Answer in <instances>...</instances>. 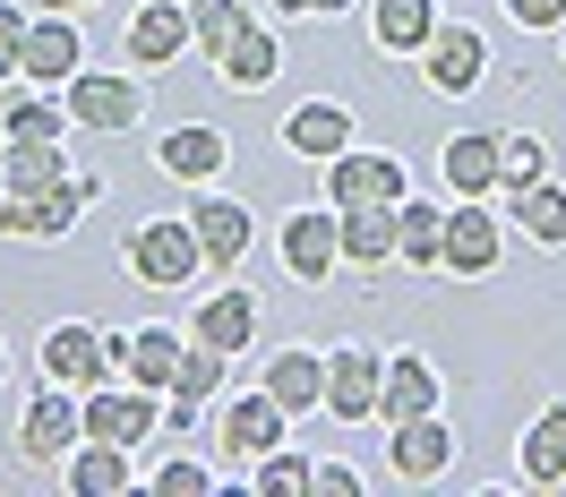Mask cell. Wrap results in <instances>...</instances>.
I'll return each mask as SVG.
<instances>
[{
    "instance_id": "6da1fadb",
    "label": "cell",
    "mask_w": 566,
    "mask_h": 497,
    "mask_svg": "<svg viewBox=\"0 0 566 497\" xmlns=\"http://www.w3.org/2000/svg\"><path fill=\"white\" fill-rule=\"evenodd\" d=\"M104 207V172H61L52 189H0V241H70L86 214Z\"/></svg>"
},
{
    "instance_id": "7a4b0ae2",
    "label": "cell",
    "mask_w": 566,
    "mask_h": 497,
    "mask_svg": "<svg viewBox=\"0 0 566 497\" xmlns=\"http://www.w3.org/2000/svg\"><path fill=\"white\" fill-rule=\"evenodd\" d=\"M120 266H129L138 284H155V292H189L207 275V248L189 232V214H146L138 232H120Z\"/></svg>"
},
{
    "instance_id": "3957f363",
    "label": "cell",
    "mask_w": 566,
    "mask_h": 497,
    "mask_svg": "<svg viewBox=\"0 0 566 497\" xmlns=\"http://www.w3.org/2000/svg\"><path fill=\"white\" fill-rule=\"evenodd\" d=\"M61 104H70L77 129H95V138H129L146 120V86L138 70H77L70 86H61Z\"/></svg>"
},
{
    "instance_id": "277c9868",
    "label": "cell",
    "mask_w": 566,
    "mask_h": 497,
    "mask_svg": "<svg viewBox=\"0 0 566 497\" xmlns=\"http://www.w3.org/2000/svg\"><path fill=\"white\" fill-rule=\"evenodd\" d=\"M326 172V207H403L412 198V172H403V155H387V146H344L335 163H318Z\"/></svg>"
},
{
    "instance_id": "5b68a950",
    "label": "cell",
    "mask_w": 566,
    "mask_h": 497,
    "mask_svg": "<svg viewBox=\"0 0 566 497\" xmlns=\"http://www.w3.org/2000/svg\"><path fill=\"white\" fill-rule=\"evenodd\" d=\"M275 257H283V275L292 284H326L335 266H344V214L326 207H292L283 214V232H275Z\"/></svg>"
},
{
    "instance_id": "8992f818",
    "label": "cell",
    "mask_w": 566,
    "mask_h": 497,
    "mask_svg": "<svg viewBox=\"0 0 566 497\" xmlns=\"http://www.w3.org/2000/svg\"><path fill=\"white\" fill-rule=\"evenodd\" d=\"M77 421H86V437L138 446V437H155V429H164V394L129 387V378H104V387H86V394H77Z\"/></svg>"
},
{
    "instance_id": "52a82bcc",
    "label": "cell",
    "mask_w": 566,
    "mask_h": 497,
    "mask_svg": "<svg viewBox=\"0 0 566 497\" xmlns=\"http://www.w3.org/2000/svg\"><path fill=\"white\" fill-rule=\"evenodd\" d=\"M497 257H506V223H490V198H455L447 207V257H438V275L481 284V275H497Z\"/></svg>"
},
{
    "instance_id": "ba28073f",
    "label": "cell",
    "mask_w": 566,
    "mask_h": 497,
    "mask_svg": "<svg viewBox=\"0 0 566 497\" xmlns=\"http://www.w3.org/2000/svg\"><path fill=\"white\" fill-rule=\"evenodd\" d=\"M421 77H429V95H472L490 77V35L463 27V18H438V35L421 43Z\"/></svg>"
},
{
    "instance_id": "9c48e42d",
    "label": "cell",
    "mask_w": 566,
    "mask_h": 497,
    "mask_svg": "<svg viewBox=\"0 0 566 497\" xmlns=\"http://www.w3.org/2000/svg\"><path fill=\"white\" fill-rule=\"evenodd\" d=\"M180 52H198L189 43V0H138V18L120 27V61L155 77V70H172Z\"/></svg>"
},
{
    "instance_id": "30bf717a",
    "label": "cell",
    "mask_w": 566,
    "mask_h": 497,
    "mask_svg": "<svg viewBox=\"0 0 566 497\" xmlns=\"http://www.w3.org/2000/svg\"><path fill=\"white\" fill-rule=\"evenodd\" d=\"M77 437H86V421H77V387H52V378H43V394L27 403V421H18V455L35 463V472H52V463H70Z\"/></svg>"
},
{
    "instance_id": "8fae6325",
    "label": "cell",
    "mask_w": 566,
    "mask_h": 497,
    "mask_svg": "<svg viewBox=\"0 0 566 497\" xmlns=\"http://www.w3.org/2000/svg\"><path fill=\"white\" fill-rule=\"evenodd\" d=\"M387 472L403 480V489L447 480V472H455V429L438 421V412H421V421H395V429H387Z\"/></svg>"
},
{
    "instance_id": "7c38bea8",
    "label": "cell",
    "mask_w": 566,
    "mask_h": 497,
    "mask_svg": "<svg viewBox=\"0 0 566 497\" xmlns=\"http://www.w3.org/2000/svg\"><path fill=\"white\" fill-rule=\"evenodd\" d=\"M214 437H223V455L258 463V455H275L283 437H292V412H283L266 387H249V394H232V403L214 412Z\"/></svg>"
},
{
    "instance_id": "4fadbf2b",
    "label": "cell",
    "mask_w": 566,
    "mask_h": 497,
    "mask_svg": "<svg viewBox=\"0 0 566 497\" xmlns=\"http://www.w3.org/2000/svg\"><path fill=\"white\" fill-rule=\"evenodd\" d=\"M223 163H232V138H223L214 120H180V129H164V146H155V172L180 180V189H214Z\"/></svg>"
},
{
    "instance_id": "5bb4252c",
    "label": "cell",
    "mask_w": 566,
    "mask_h": 497,
    "mask_svg": "<svg viewBox=\"0 0 566 497\" xmlns=\"http://www.w3.org/2000/svg\"><path fill=\"white\" fill-rule=\"evenodd\" d=\"M189 232H198V248H207L214 275H232L249 248H258V214H249L241 198H214V189H198V198H189Z\"/></svg>"
},
{
    "instance_id": "9a60e30c",
    "label": "cell",
    "mask_w": 566,
    "mask_h": 497,
    "mask_svg": "<svg viewBox=\"0 0 566 497\" xmlns=\"http://www.w3.org/2000/svg\"><path fill=\"white\" fill-rule=\"evenodd\" d=\"M378 378H387V352L369 343H335L326 352V412L353 429V421H378Z\"/></svg>"
},
{
    "instance_id": "2e32d148",
    "label": "cell",
    "mask_w": 566,
    "mask_h": 497,
    "mask_svg": "<svg viewBox=\"0 0 566 497\" xmlns=\"http://www.w3.org/2000/svg\"><path fill=\"white\" fill-rule=\"evenodd\" d=\"M77 70H86V27H70V9L27 18V61H18V77H35V86H70Z\"/></svg>"
},
{
    "instance_id": "e0dca14e",
    "label": "cell",
    "mask_w": 566,
    "mask_h": 497,
    "mask_svg": "<svg viewBox=\"0 0 566 497\" xmlns=\"http://www.w3.org/2000/svg\"><path fill=\"white\" fill-rule=\"evenodd\" d=\"M104 352H112V378L164 394V387H172V369H180V352H189V335H172V326H138V335H104Z\"/></svg>"
},
{
    "instance_id": "ac0fdd59",
    "label": "cell",
    "mask_w": 566,
    "mask_h": 497,
    "mask_svg": "<svg viewBox=\"0 0 566 497\" xmlns=\"http://www.w3.org/2000/svg\"><path fill=\"white\" fill-rule=\"evenodd\" d=\"M447 403V378H438V360L429 352H387V378H378V421H421Z\"/></svg>"
},
{
    "instance_id": "d6986e66",
    "label": "cell",
    "mask_w": 566,
    "mask_h": 497,
    "mask_svg": "<svg viewBox=\"0 0 566 497\" xmlns=\"http://www.w3.org/2000/svg\"><path fill=\"white\" fill-rule=\"evenodd\" d=\"M223 369H232V360L207 352V343H189V352H180L172 387H164V429H172V437H189V429L207 421V403L223 394Z\"/></svg>"
},
{
    "instance_id": "ffe728a7",
    "label": "cell",
    "mask_w": 566,
    "mask_h": 497,
    "mask_svg": "<svg viewBox=\"0 0 566 497\" xmlns=\"http://www.w3.org/2000/svg\"><path fill=\"white\" fill-rule=\"evenodd\" d=\"M35 369L43 378H52V387H104L112 378V352H104V335H95V326H52V335H43L35 343Z\"/></svg>"
},
{
    "instance_id": "44dd1931",
    "label": "cell",
    "mask_w": 566,
    "mask_h": 497,
    "mask_svg": "<svg viewBox=\"0 0 566 497\" xmlns=\"http://www.w3.org/2000/svg\"><path fill=\"white\" fill-rule=\"evenodd\" d=\"M189 343H207V352L241 360L249 343H258V292L223 284L214 300H198V309H189Z\"/></svg>"
},
{
    "instance_id": "7402d4cb",
    "label": "cell",
    "mask_w": 566,
    "mask_h": 497,
    "mask_svg": "<svg viewBox=\"0 0 566 497\" xmlns=\"http://www.w3.org/2000/svg\"><path fill=\"white\" fill-rule=\"evenodd\" d=\"M283 146H292L301 163H335L344 146H360L353 138V104H292L283 112Z\"/></svg>"
},
{
    "instance_id": "603a6c76",
    "label": "cell",
    "mask_w": 566,
    "mask_h": 497,
    "mask_svg": "<svg viewBox=\"0 0 566 497\" xmlns=\"http://www.w3.org/2000/svg\"><path fill=\"white\" fill-rule=\"evenodd\" d=\"M258 387H266L283 412L301 421V412H318V403H326V352H310V343H283V352L258 369Z\"/></svg>"
},
{
    "instance_id": "cb8c5ba5",
    "label": "cell",
    "mask_w": 566,
    "mask_h": 497,
    "mask_svg": "<svg viewBox=\"0 0 566 497\" xmlns=\"http://www.w3.org/2000/svg\"><path fill=\"white\" fill-rule=\"evenodd\" d=\"M515 472H524V489H566V403L532 412V429L515 437Z\"/></svg>"
},
{
    "instance_id": "d4e9b609",
    "label": "cell",
    "mask_w": 566,
    "mask_h": 497,
    "mask_svg": "<svg viewBox=\"0 0 566 497\" xmlns=\"http://www.w3.org/2000/svg\"><path fill=\"white\" fill-rule=\"evenodd\" d=\"M61 472H70L77 497H129L138 489V463H129V446H112V437H77Z\"/></svg>"
},
{
    "instance_id": "484cf974",
    "label": "cell",
    "mask_w": 566,
    "mask_h": 497,
    "mask_svg": "<svg viewBox=\"0 0 566 497\" xmlns=\"http://www.w3.org/2000/svg\"><path fill=\"white\" fill-rule=\"evenodd\" d=\"M429 35H438V0H369V43L387 61H421Z\"/></svg>"
},
{
    "instance_id": "4316f807",
    "label": "cell",
    "mask_w": 566,
    "mask_h": 497,
    "mask_svg": "<svg viewBox=\"0 0 566 497\" xmlns=\"http://www.w3.org/2000/svg\"><path fill=\"white\" fill-rule=\"evenodd\" d=\"M438 257H447V207H429V198H403V207H395V266H412V275H438Z\"/></svg>"
},
{
    "instance_id": "83f0119b",
    "label": "cell",
    "mask_w": 566,
    "mask_h": 497,
    "mask_svg": "<svg viewBox=\"0 0 566 497\" xmlns=\"http://www.w3.org/2000/svg\"><path fill=\"white\" fill-rule=\"evenodd\" d=\"M438 172H447L455 198H490V189H497V138H490V129L447 138V146H438Z\"/></svg>"
},
{
    "instance_id": "f1b7e54d",
    "label": "cell",
    "mask_w": 566,
    "mask_h": 497,
    "mask_svg": "<svg viewBox=\"0 0 566 497\" xmlns=\"http://www.w3.org/2000/svg\"><path fill=\"white\" fill-rule=\"evenodd\" d=\"M506 214H515V232L541 248H566V180H532V189H506Z\"/></svg>"
},
{
    "instance_id": "f546056e",
    "label": "cell",
    "mask_w": 566,
    "mask_h": 497,
    "mask_svg": "<svg viewBox=\"0 0 566 497\" xmlns=\"http://www.w3.org/2000/svg\"><path fill=\"white\" fill-rule=\"evenodd\" d=\"M214 70H223V86H241V95H258V86H275V70H283V35H275V27H258V18H249V35L232 43V52L214 61Z\"/></svg>"
},
{
    "instance_id": "4dcf8cb0",
    "label": "cell",
    "mask_w": 566,
    "mask_h": 497,
    "mask_svg": "<svg viewBox=\"0 0 566 497\" xmlns=\"http://www.w3.org/2000/svg\"><path fill=\"white\" fill-rule=\"evenodd\" d=\"M344 257L360 275L395 266V207H344Z\"/></svg>"
},
{
    "instance_id": "1f68e13d",
    "label": "cell",
    "mask_w": 566,
    "mask_h": 497,
    "mask_svg": "<svg viewBox=\"0 0 566 497\" xmlns=\"http://www.w3.org/2000/svg\"><path fill=\"white\" fill-rule=\"evenodd\" d=\"M241 35H249V0H189V43L207 61H223Z\"/></svg>"
},
{
    "instance_id": "d6a6232c",
    "label": "cell",
    "mask_w": 566,
    "mask_h": 497,
    "mask_svg": "<svg viewBox=\"0 0 566 497\" xmlns=\"http://www.w3.org/2000/svg\"><path fill=\"white\" fill-rule=\"evenodd\" d=\"M0 146H9V189H52V180L70 172L61 138H0Z\"/></svg>"
},
{
    "instance_id": "836d02e7",
    "label": "cell",
    "mask_w": 566,
    "mask_h": 497,
    "mask_svg": "<svg viewBox=\"0 0 566 497\" xmlns=\"http://www.w3.org/2000/svg\"><path fill=\"white\" fill-rule=\"evenodd\" d=\"M77 120L61 95H9V138H70Z\"/></svg>"
},
{
    "instance_id": "e575fe53",
    "label": "cell",
    "mask_w": 566,
    "mask_h": 497,
    "mask_svg": "<svg viewBox=\"0 0 566 497\" xmlns=\"http://www.w3.org/2000/svg\"><path fill=\"white\" fill-rule=\"evenodd\" d=\"M541 172H549V146L532 138V129H506L497 138V189H532Z\"/></svg>"
},
{
    "instance_id": "d590c367",
    "label": "cell",
    "mask_w": 566,
    "mask_h": 497,
    "mask_svg": "<svg viewBox=\"0 0 566 497\" xmlns=\"http://www.w3.org/2000/svg\"><path fill=\"white\" fill-rule=\"evenodd\" d=\"M249 489H258V497H310V463L292 455V437H283L275 455H258V472H249Z\"/></svg>"
},
{
    "instance_id": "8d00e7d4",
    "label": "cell",
    "mask_w": 566,
    "mask_h": 497,
    "mask_svg": "<svg viewBox=\"0 0 566 497\" xmlns=\"http://www.w3.org/2000/svg\"><path fill=\"white\" fill-rule=\"evenodd\" d=\"M146 489H155V497H214V472L198 455H172V463L146 472Z\"/></svg>"
},
{
    "instance_id": "74e56055",
    "label": "cell",
    "mask_w": 566,
    "mask_h": 497,
    "mask_svg": "<svg viewBox=\"0 0 566 497\" xmlns=\"http://www.w3.org/2000/svg\"><path fill=\"white\" fill-rule=\"evenodd\" d=\"M27 18H35V9L0 0V77H18V61H27Z\"/></svg>"
},
{
    "instance_id": "f35d334b",
    "label": "cell",
    "mask_w": 566,
    "mask_h": 497,
    "mask_svg": "<svg viewBox=\"0 0 566 497\" xmlns=\"http://www.w3.org/2000/svg\"><path fill=\"white\" fill-rule=\"evenodd\" d=\"M506 18L532 35H566V0H506Z\"/></svg>"
},
{
    "instance_id": "ab89813d",
    "label": "cell",
    "mask_w": 566,
    "mask_h": 497,
    "mask_svg": "<svg viewBox=\"0 0 566 497\" xmlns=\"http://www.w3.org/2000/svg\"><path fill=\"white\" fill-rule=\"evenodd\" d=\"M310 497H360L353 463H310Z\"/></svg>"
},
{
    "instance_id": "60d3db41",
    "label": "cell",
    "mask_w": 566,
    "mask_h": 497,
    "mask_svg": "<svg viewBox=\"0 0 566 497\" xmlns=\"http://www.w3.org/2000/svg\"><path fill=\"white\" fill-rule=\"evenodd\" d=\"M27 9H35V18H43V9H70V18H77V9H95V0H27Z\"/></svg>"
},
{
    "instance_id": "b9f144b4",
    "label": "cell",
    "mask_w": 566,
    "mask_h": 497,
    "mask_svg": "<svg viewBox=\"0 0 566 497\" xmlns=\"http://www.w3.org/2000/svg\"><path fill=\"white\" fill-rule=\"evenodd\" d=\"M275 18H310V0H275Z\"/></svg>"
},
{
    "instance_id": "7bdbcfd3",
    "label": "cell",
    "mask_w": 566,
    "mask_h": 497,
    "mask_svg": "<svg viewBox=\"0 0 566 497\" xmlns=\"http://www.w3.org/2000/svg\"><path fill=\"white\" fill-rule=\"evenodd\" d=\"M310 9H353V0H310Z\"/></svg>"
},
{
    "instance_id": "ee69618b",
    "label": "cell",
    "mask_w": 566,
    "mask_h": 497,
    "mask_svg": "<svg viewBox=\"0 0 566 497\" xmlns=\"http://www.w3.org/2000/svg\"><path fill=\"white\" fill-rule=\"evenodd\" d=\"M0 189H9V146H0Z\"/></svg>"
},
{
    "instance_id": "f6af8a7d",
    "label": "cell",
    "mask_w": 566,
    "mask_h": 497,
    "mask_svg": "<svg viewBox=\"0 0 566 497\" xmlns=\"http://www.w3.org/2000/svg\"><path fill=\"white\" fill-rule=\"evenodd\" d=\"M0 387H9V343H0Z\"/></svg>"
}]
</instances>
